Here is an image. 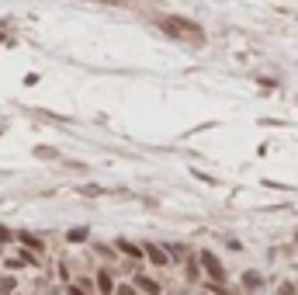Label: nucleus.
Wrapping results in <instances>:
<instances>
[{
	"label": "nucleus",
	"instance_id": "obj_1",
	"mask_svg": "<svg viewBox=\"0 0 298 295\" xmlns=\"http://www.w3.org/2000/svg\"><path fill=\"white\" fill-rule=\"evenodd\" d=\"M163 28L170 35H177V38H187V42H201L205 38V31L194 21H187V17H163Z\"/></svg>",
	"mask_w": 298,
	"mask_h": 295
},
{
	"label": "nucleus",
	"instance_id": "obj_2",
	"mask_svg": "<svg viewBox=\"0 0 298 295\" xmlns=\"http://www.w3.org/2000/svg\"><path fill=\"white\" fill-rule=\"evenodd\" d=\"M201 264H205V271L212 275V282H222V278H225V271H222V264H219V257H215V254L201 250Z\"/></svg>",
	"mask_w": 298,
	"mask_h": 295
},
{
	"label": "nucleus",
	"instance_id": "obj_3",
	"mask_svg": "<svg viewBox=\"0 0 298 295\" xmlns=\"http://www.w3.org/2000/svg\"><path fill=\"white\" fill-rule=\"evenodd\" d=\"M136 285H139L143 292H149V295H159V285H156V282H149L146 275H139V282H136Z\"/></svg>",
	"mask_w": 298,
	"mask_h": 295
},
{
	"label": "nucleus",
	"instance_id": "obj_4",
	"mask_svg": "<svg viewBox=\"0 0 298 295\" xmlns=\"http://www.w3.org/2000/svg\"><path fill=\"white\" fill-rule=\"evenodd\" d=\"M97 285H101V292H115V285H111V275H97Z\"/></svg>",
	"mask_w": 298,
	"mask_h": 295
},
{
	"label": "nucleus",
	"instance_id": "obj_5",
	"mask_svg": "<svg viewBox=\"0 0 298 295\" xmlns=\"http://www.w3.org/2000/svg\"><path fill=\"white\" fill-rule=\"evenodd\" d=\"M146 254L152 257V261H156V264H166V254H163L159 247H146Z\"/></svg>",
	"mask_w": 298,
	"mask_h": 295
},
{
	"label": "nucleus",
	"instance_id": "obj_6",
	"mask_svg": "<svg viewBox=\"0 0 298 295\" xmlns=\"http://www.w3.org/2000/svg\"><path fill=\"white\" fill-rule=\"evenodd\" d=\"M243 285H246V289H257V285H260V275H253V271H250V275L243 278Z\"/></svg>",
	"mask_w": 298,
	"mask_h": 295
},
{
	"label": "nucleus",
	"instance_id": "obj_7",
	"mask_svg": "<svg viewBox=\"0 0 298 295\" xmlns=\"http://www.w3.org/2000/svg\"><path fill=\"white\" fill-rule=\"evenodd\" d=\"M14 292V278H0V295Z\"/></svg>",
	"mask_w": 298,
	"mask_h": 295
},
{
	"label": "nucleus",
	"instance_id": "obj_8",
	"mask_svg": "<svg viewBox=\"0 0 298 295\" xmlns=\"http://www.w3.org/2000/svg\"><path fill=\"white\" fill-rule=\"evenodd\" d=\"M115 295H136V289H132V285H118V289H115Z\"/></svg>",
	"mask_w": 298,
	"mask_h": 295
},
{
	"label": "nucleus",
	"instance_id": "obj_9",
	"mask_svg": "<svg viewBox=\"0 0 298 295\" xmlns=\"http://www.w3.org/2000/svg\"><path fill=\"white\" fill-rule=\"evenodd\" d=\"M83 236H87V229H73V233H70V240H73V243H80Z\"/></svg>",
	"mask_w": 298,
	"mask_h": 295
},
{
	"label": "nucleus",
	"instance_id": "obj_10",
	"mask_svg": "<svg viewBox=\"0 0 298 295\" xmlns=\"http://www.w3.org/2000/svg\"><path fill=\"white\" fill-rule=\"evenodd\" d=\"M278 295H295V285H281V289H278Z\"/></svg>",
	"mask_w": 298,
	"mask_h": 295
},
{
	"label": "nucleus",
	"instance_id": "obj_11",
	"mask_svg": "<svg viewBox=\"0 0 298 295\" xmlns=\"http://www.w3.org/2000/svg\"><path fill=\"white\" fill-rule=\"evenodd\" d=\"M3 240H10V233H7V229L0 226V243H3Z\"/></svg>",
	"mask_w": 298,
	"mask_h": 295
},
{
	"label": "nucleus",
	"instance_id": "obj_12",
	"mask_svg": "<svg viewBox=\"0 0 298 295\" xmlns=\"http://www.w3.org/2000/svg\"><path fill=\"white\" fill-rule=\"evenodd\" d=\"M70 295H83V292H80V289H70Z\"/></svg>",
	"mask_w": 298,
	"mask_h": 295
}]
</instances>
